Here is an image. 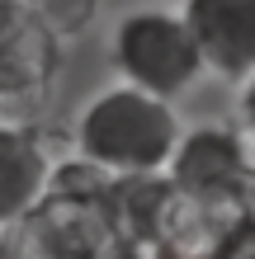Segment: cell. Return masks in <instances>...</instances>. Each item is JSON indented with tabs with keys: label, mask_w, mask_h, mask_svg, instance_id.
<instances>
[{
	"label": "cell",
	"mask_w": 255,
	"mask_h": 259,
	"mask_svg": "<svg viewBox=\"0 0 255 259\" xmlns=\"http://www.w3.org/2000/svg\"><path fill=\"white\" fill-rule=\"evenodd\" d=\"M5 254H19V245H14V231L0 226V259H5Z\"/></svg>",
	"instance_id": "cell-8"
},
{
	"label": "cell",
	"mask_w": 255,
	"mask_h": 259,
	"mask_svg": "<svg viewBox=\"0 0 255 259\" xmlns=\"http://www.w3.org/2000/svg\"><path fill=\"white\" fill-rule=\"evenodd\" d=\"M28 5L38 10V19L48 24L62 42H76L85 28L99 19V5H104V0H28Z\"/></svg>",
	"instance_id": "cell-7"
},
{
	"label": "cell",
	"mask_w": 255,
	"mask_h": 259,
	"mask_svg": "<svg viewBox=\"0 0 255 259\" xmlns=\"http://www.w3.org/2000/svg\"><path fill=\"white\" fill-rule=\"evenodd\" d=\"M179 109L175 99L147 95V90L114 80L95 90L76 123H71V156L90 160L104 175H156L166 170L170 151L179 142Z\"/></svg>",
	"instance_id": "cell-1"
},
{
	"label": "cell",
	"mask_w": 255,
	"mask_h": 259,
	"mask_svg": "<svg viewBox=\"0 0 255 259\" xmlns=\"http://www.w3.org/2000/svg\"><path fill=\"white\" fill-rule=\"evenodd\" d=\"M203 75L246 90L255 75V0H179Z\"/></svg>",
	"instance_id": "cell-5"
},
{
	"label": "cell",
	"mask_w": 255,
	"mask_h": 259,
	"mask_svg": "<svg viewBox=\"0 0 255 259\" xmlns=\"http://www.w3.org/2000/svg\"><path fill=\"white\" fill-rule=\"evenodd\" d=\"M66 42L28 0H0V113L33 118L52 95Z\"/></svg>",
	"instance_id": "cell-4"
},
{
	"label": "cell",
	"mask_w": 255,
	"mask_h": 259,
	"mask_svg": "<svg viewBox=\"0 0 255 259\" xmlns=\"http://www.w3.org/2000/svg\"><path fill=\"white\" fill-rule=\"evenodd\" d=\"M109 62L118 80L161 99H185L203 80L199 48H194L179 10H166V5L128 10L109 33Z\"/></svg>",
	"instance_id": "cell-2"
},
{
	"label": "cell",
	"mask_w": 255,
	"mask_h": 259,
	"mask_svg": "<svg viewBox=\"0 0 255 259\" xmlns=\"http://www.w3.org/2000/svg\"><path fill=\"white\" fill-rule=\"evenodd\" d=\"M57 142L38 118L0 113V226L14 231L43 203L57 170Z\"/></svg>",
	"instance_id": "cell-6"
},
{
	"label": "cell",
	"mask_w": 255,
	"mask_h": 259,
	"mask_svg": "<svg viewBox=\"0 0 255 259\" xmlns=\"http://www.w3.org/2000/svg\"><path fill=\"white\" fill-rule=\"evenodd\" d=\"M161 175L170 179V189L189 207H203V212L241 207L250 203V189H255L250 137L246 127H232V123L179 127V142Z\"/></svg>",
	"instance_id": "cell-3"
}]
</instances>
